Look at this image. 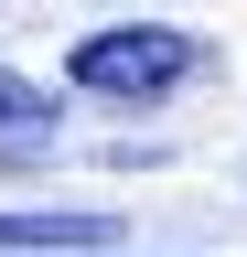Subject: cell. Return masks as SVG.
<instances>
[{
  "label": "cell",
  "instance_id": "cell-3",
  "mask_svg": "<svg viewBox=\"0 0 247 257\" xmlns=\"http://www.w3.org/2000/svg\"><path fill=\"white\" fill-rule=\"evenodd\" d=\"M43 128H54V96L22 86V75H0V140H43Z\"/></svg>",
  "mask_w": 247,
  "mask_h": 257
},
{
  "label": "cell",
  "instance_id": "cell-1",
  "mask_svg": "<svg viewBox=\"0 0 247 257\" xmlns=\"http://www.w3.org/2000/svg\"><path fill=\"white\" fill-rule=\"evenodd\" d=\"M215 64L204 32H172V22H118V32H86V43L65 54V86L75 96H118V107H150V96L194 86Z\"/></svg>",
  "mask_w": 247,
  "mask_h": 257
},
{
  "label": "cell",
  "instance_id": "cell-2",
  "mask_svg": "<svg viewBox=\"0 0 247 257\" xmlns=\"http://www.w3.org/2000/svg\"><path fill=\"white\" fill-rule=\"evenodd\" d=\"M0 246H11V257H54V246H118V214H86V204H22V214H0Z\"/></svg>",
  "mask_w": 247,
  "mask_h": 257
},
{
  "label": "cell",
  "instance_id": "cell-4",
  "mask_svg": "<svg viewBox=\"0 0 247 257\" xmlns=\"http://www.w3.org/2000/svg\"><path fill=\"white\" fill-rule=\"evenodd\" d=\"M54 257H108V246H54Z\"/></svg>",
  "mask_w": 247,
  "mask_h": 257
}]
</instances>
